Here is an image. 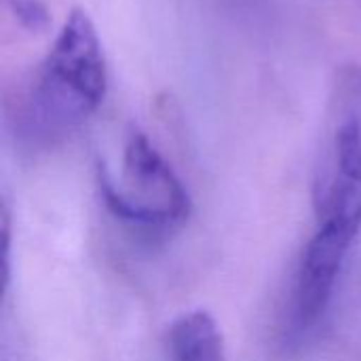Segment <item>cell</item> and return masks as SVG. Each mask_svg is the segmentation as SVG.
Segmentation results:
<instances>
[{"label":"cell","instance_id":"1","mask_svg":"<svg viewBox=\"0 0 361 361\" xmlns=\"http://www.w3.org/2000/svg\"><path fill=\"white\" fill-rule=\"evenodd\" d=\"M108 68L99 34L82 8H72L57 32L30 95V121L44 135L82 125L102 106Z\"/></svg>","mask_w":361,"mask_h":361},{"label":"cell","instance_id":"2","mask_svg":"<svg viewBox=\"0 0 361 361\" xmlns=\"http://www.w3.org/2000/svg\"><path fill=\"white\" fill-rule=\"evenodd\" d=\"M99 188L110 214L142 233L171 235L190 216L186 188L144 133L129 137L118 182L99 169Z\"/></svg>","mask_w":361,"mask_h":361},{"label":"cell","instance_id":"3","mask_svg":"<svg viewBox=\"0 0 361 361\" xmlns=\"http://www.w3.org/2000/svg\"><path fill=\"white\" fill-rule=\"evenodd\" d=\"M361 226L334 218L324 216L317 233L307 243L296 279H294V292H292V332L302 336L311 332L319 319H324L334 288L338 283L343 264L347 260V254L357 239Z\"/></svg>","mask_w":361,"mask_h":361},{"label":"cell","instance_id":"4","mask_svg":"<svg viewBox=\"0 0 361 361\" xmlns=\"http://www.w3.org/2000/svg\"><path fill=\"white\" fill-rule=\"evenodd\" d=\"M322 218L334 216L361 226V116H341L330 152V171L322 188Z\"/></svg>","mask_w":361,"mask_h":361},{"label":"cell","instance_id":"5","mask_svg":"<svg viewBox=\"0 0 361 361\" xmlns=\"http://www.w3.org/2000/svg\"><path fill=\"white\" fill-rule=\"evenodd\" d=\"M169 361H224V343L207 311H192L173 322L167 338Z\"/></svg>","mask_w":361,"mask_h":361},{"label":"cell","instance_id":"6","mask_svg":"<svg viewBox=\"0 0 361 361\" xmlns=\"http://www.w3.org/2000/svg\"><path fill=\"white\" fill-rule=\"evenodd\" d=\"M11 13L30 32H40L49 23V11L40 0H6Z\"/></svg>","mask_w":361,"mask_h":361}]
</instances>
